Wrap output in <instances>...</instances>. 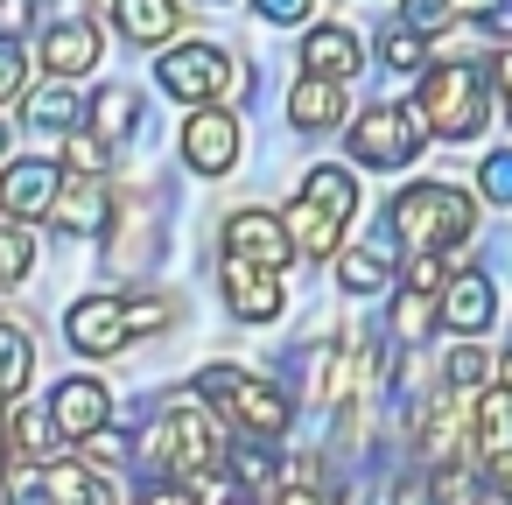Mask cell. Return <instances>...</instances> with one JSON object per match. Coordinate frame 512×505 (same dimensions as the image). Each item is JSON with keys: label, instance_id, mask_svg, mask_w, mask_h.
<instances>
[{"label": "cell", "instance_id": "obj_2", "mask_svg": "<svg viewBox=\"0 0 512 505\" xmlns=\"http://www.w3.org/2000/svg\"><path fill=\"white\" fill-rule=\"evenodd\" d=\"M351 211H358V183H351V169H309V176H302V197L288 204L281 225H288L295 253L323 260V253H337Z\"/></svg>", "mask_w": 512, "mask_h": 505}, {"label": "cell", "instance_id": "obj_13", "mask_svg": "<svg viewBox=\"0 0 512 505\" xmlns=\"http://www.w3.org/2000/svg\"><path fill=\"white\" fill-rule=\"evenodd\" d=\"M225 253L260 260V267H288V260H295V239H288V225L267 218V211H232V218H225Z\"/></svg>", "mask_w": 512, "mask_h": 505}, {"label": "cell", "instance_id": "obj_8", "mask_svg": "<svg viewBox=\"0 0 512 505\" xmlns=\"http://www.w3.org/2000/svg\"><path fill=\"white\" fill-rule=\"evenodd\" d=\"M64 337H71V351H85V358H120L127 337H134V316H127L120 295H85V302H71Z\"/></svg>", "mask_w": 512, "mask_h": 505}, {"label": "cell", "instance_id": "obj_5", "mask_svg": "<svg viewBox=\"0 0 512 505\" xmlns=\"http://www.w3.org/2000/svg\"><path fill=\"white\" fill-rule=\"evenodd\" d=\"M197 393H204L211 407H225L246 435H281V428H288V400H281V386H267V379H253V372H239V365H211V372H197Z\"/></svg>", "mask_w": 512, "mask_h": 505}, {"label": "cell", "instance_id": "obj_11", "mask_svg": "<svg viewBox=\"0 0 512 505\" xmlns=\"http://www.w3.org/2000/svg\"><path fill=\"white\" fill-rule=\"evenodd\" d=\"M64 176H71L64 162H8V176H0V211L8 218H50Z\"/></svg>", "mask_w": 512, "mask_h": 505}, {"label": "cell", "instance_id": "obj_38", "mask_svg": "<svg viewBox=\"0 0 512 505\" xmlns=\"http://www.w3.org/2000/svg\"><path fill=\"white\" fill-rule=\"evenodd\" d=\"M477 183H484L491 204H512V155H491V162L477 169Z\"/></svg>", "mask_w": 512, "mask_h": 505}, {"label": "cell", "instance_id": "obj_26", "mask_svg": "<svg viewBox=\"0 0 512 505\" xmlns=\"http://www.w3.org/2000/svg\"><path fill=\"white\" fill-rule=\"evenodd\" d=\"M428 498H435V505H484V484H477V470L456 456V463H435Z\"/></svg>", "mask_w": 512, "mask_h": 505}, {"label": "cell", "instance_id": "obj_19", "mask_svg": "<svg viewBox=\"0 0 512 505\" xmlns=\"http://www.w3.org/2000/svg\"><path fill=\"white\" fill-rule=\"evenodd\" d=\"M337 120H344V85L309 71V78L288 92V127H302V134H323V127H337Z\"/></svg>", "mask_w": 512, "mask_h": 505}, {"label": "cell", "instance_id": "obj_20", "mask_svg": "<svg viewBox=\"0 0 512 505\" xmlns=\"http://www.w3.org/2000/svg\"><path fill=\"white\" fill-rule=\"evenodd\" d=\"M176 22H183L176 0H113V29H120L127 43H169Z\"/></svg>", "mask_w": 512, "mask_h": 505}, {"label": "cell", "instance_id": "obj_33", "mask_svg": "<svg viewBox=\"0 0 512 505\" xmlns=\"http://www.w3.org/2000/svg\"><path fill=\"white\" fill-rule=\"evenodd\" d=\"M127 456H134V449H127V435H120L113 421L85 435V463H92V470H99V463H127Z\"/></svg>", "mask_w": 512, "mask_h": 505}, {"label": "cell", "instance_id": "obj_48", "mask_svg": "<svg viewBox=\"0 0 512 505\" xmlns=\"http://www.w3.org/2000/svg\"><path fill=\"white\" fill-rule=\"evenodd\" d=\"M498 106H505V120H512V99H498Z\"/></svg>", "mask_w": 512, "mask_h": 505}, {"label": "cell", "instance_id": "obj_41", "mask_svg": "<svg viewBox=\"0 0 512 505\" xmlns=\"http://www.w3.org/2000/svg\"><path fill=\"white\" fill-rule=\"evenodd\" d=\"M232 470H239V484H267V477H274V456H267V449H239Z\"/></svg>", "mask_w": 512, "mask_h": 505}, {"label": "cell", "instance_id": "obj_34", "mask_svg": "<svg viewBox=\"0 0 512 505\" xmlns=\"http://www.w3.org/2000/svg\"><path fill=\"white\" fill-rule=\"evenodd\" d=\"M22 78H29V50H22L15 36H0V99H15Z\"/></svg>", "mask_w": 512, "mask_h": 505}, {"label": "cell", "instance_id": "obj_22", "mask_svg": "<svg viewBox=\"0 0 512 505\" xmlns=\"http://www.w3.org/2000/svg\"><path fill=\"white\" fill-rule=\"evenodd\" d=\"M43 484H50V505H113V484L92 463H57Z\"/></svg>", "mask_w": 512, "mask_h": 505}, {"label": "cell", "instance_id": "obj_9", "mask_svg": "<svg viewBox=\"0 0 512 505\" xmlns=\"http://www.w3.org/2000/svg\"><path fill=\"white\" fill-rule=\"evenodd\" d=\"M183 162H190L197 176H225V169L239 162V120H232L225 106H197V113L183 120Z\"/></svg>", "mask_w": 512, "mask_h": 505}, {"label": "cell", "instance_id": "obj_25", "mask_svg": "<svg viewBox=\"0 0 512 505\" xmlns=\"http://www.w3.org/2000/svg\"><path fill=\"white\" fill-rule=\"evenodd\" d=\"M134 120H141V99H134L127 85H106V92L92 99V127H99L106 141H120V134H134Z\"/></svg>", "mask_w": 512, "mask_h": 505}, {"label": "cell", "instance_id": "obj_18", "mask_svg": "<svg viewBox=\"0 0 512 505\" xmlns=\"http://www.w3.org/2000/svg\"><path fill=\"white\" fill-rule=\"evenodd\" d=\"M358 64H365V50H358V36H351V29H337V22H330V29H309V36H302V71H316V78H337V85H344V78H358Z\"/></svg>", "mask_w": 512, "mask_h": 505}, {"label": "cell", "instance_id": "obj_43", "mask_svg": "<svg viewBox=\"0 0 512 505\" xmlns=\"http://www.w3.org/2000/svg\"><path fill=\"white\" fill-rule=\"evenodd\" d=\"M141 505H197V484H155Z\"/></svg>", "mask_w": 512, "mask_h": 505}, {"label": "cell", "instance_id": "obj_21", "mask_svg": "<svg viewBox=\"0 0 512 505\" xmlns=\"http://www.w3.org/2000/svg\"><path fill=\"white\" fill-rule=\"evenodd\" d=\"M470 442H477L484 456L512 449V386H505V379H498L491 393H477V400H470Z\"/></svg>", "mask_w": 512, "mask_h": 505}, {"label": "cell", "instance_id": "obj_16", "mask_svg": "<svg viewBox=\"0 0 512 505\" xmlns=\"http://www.w3.org/2000/svg\"><path fill=\"white\" fill-rule=\"evenodd\" d=\"M435 309H442V323H449V330H463V337H477V330L498 316V302H491V281H484V274H456V281H442Z\"/></svg>", "mask_w": 512, "mask_h": 505}, {"label": "cell", "instance_id": "obj_47", "mask_svg": "<svg viewBox=\"0 0 512 505\" xmlns=\"http://www.w3.org/2000/svg\"><path fill=\"white\" fill-rule=\"evenodd\" d=\"M498 379H505V386H512V358H505V365H498Z\"/></svg>", "mask_w": 512, "mask_h": 505}, {"label": "cell", "instance_id": "obj_24", "mask_svg": "<svg viewBox=\"0 0 512 505\" xmlns=\"http://www.w3.org/2000/svg\"><path fill=\"white\" fill-rule=\"evenodd\" d=\"M386 274H393V260H386L379 246H351V253H337V281H344L351 295H372V288H386Z\"/></svg>", "mask_w": 512, "mask_h": 505}, {"label": "cell", "instance_id": "obj_31", "mask_svg": "<svg viewBox=\"0 0 512 505\" xmlns=\"http://www.w3.org/2000/svg\"><path fill=\"white\" fill-rule=\"evenodd\" d=\"M71 120H78L71 85H50V92H36V99H29V127H71Z\"/></svg>", "mask_w": 512, "mask_h": 505}, {"label": "cell", "instance_id": "obj_49", "mask_svg": "<svg viewBox=\"0 0 512 505\" xmlns=\"http://www.w3.org/2000/svg\"><path fill=\"white\" fill-rule=\"evenodd\" d=\"M232 505H246V498H232Z\"/></svg>", "mask_w": 512, "mask_h": 505}, {"label": "cell", "instance_id": "obj_46", "mask_svg": "<svg viewBox=\"0 0 512 505\" xmlns=\"http://www.w3.org/2000/svg\"><path fill=\"white\" fill-rule=\"evenodd\" d=\"M498 99H512V50H498Z\"/></svg>", "mask_w": 512, "mask_h": 505}, {"label": "cell", "instance_id": "obj_7", "mask_svg": "<svg viewBox=\"0 0 512 505\" xmlns=\"http://www.w3.org/2000/svg\"><path fill=\"white\" fill-rule=\"evenodd\" d=\"M421 141H428V120L407 113V106H372V113H358V127H351V155H358L365 169H407V162L421 155Z\"/></svg>", "mask_w": 512, "mask_h": 505}, {"label": "cell", "instance_id": "obj_27", "mask_svg": "<svg viewBox=\"0 0 512 505\" xmlns=\"http://www.w3.org/2000/svg\"><path fill=\"white\" fill-rule=\"evenodd\" d=\"M36 267V239H29V218H8L0 211V281H22Z\"/></svg>", "mask_w": 512, "mask_h": 505}, {"label": "cell", "instance_id": "obj_40", "mask_svg": "<svg viewBox=\"0 0 512 505\" xmlns=\"http://www.w3.org/2000/svg\"><path fill=\"white\" fill-rule=\"evenodd\" d=\"M260 8V22H274V29H295L302 15H309V0H253Z\"/></svg>", "mask_w": 512, "mask_h": 505}, {"label": "cell", "instance_id": "obj_50", "mask_svg": "<svg viewBox=\"0 0 512 505\" xmlns=\"http://www.w3.org/2000/svg\"><path fill=\"white\" fill-rule=\"evenodd\" d=\"M0 505H8V498H0Z\"/></svg>", "mask_w": 512, "mask_h": 505}, {"label": "cell", "instance_id": "obj_28", "mask_svg": "<svg viewBox=\"0 0 512 505\" xmlns=\"http://www.w3.org/2000/svg\"><path fill=\"white\" fill-rule=\"evenodd\" d=\"M379 57H386V71H428V36L414 22H393L379 36Z\"/></svg>", "mask_w": 512, "mask_h": 505}, {"label": "cell", "instance_id": "obj_37", "mask_svg": "<svg viewBox=\"0 0 512 505\" xmlns=\"http://www.w3.org/2000/svg\"><path fill=\"white\" fill-rule=\"evenodd\" d=\"M449 281V267H442V253H414L407 260V288H421V295H435Z\"/></svg>", "mask_w": 512, "mask_h": 505}, {"label": "cell", "instance_id": "obj_39", "mask_svg": "<svg viewBox=\"0 0 512 505\" xmlns=\"http://www.w3.org/2000/svg\"><path fill=\"white\" fill-rule=\"evenodd\" d=\"M274 505H337V498H330V491H323V484H316V477H288V484H281V498H274Z\"/></svg>", "mask_w": 512, "mask_h": 505}, {"label": "cell", "instance_id": "obj_1", "mask_svg": "<svg viewBox=\"0 0 512 505\" xmlns=\"http://www.w3.org/2000/svg\"><path fill=\"white\" fill-rule=\"evenodd\" d=\"M393 239L414 246V253H456L470 232H477V204L456 190V183H407L386 211Z\"/></svg>", "mask_w": 512, "mask_h": 505}, {"label": "cell", "instance_id": "obj_3", "mask_svg": "<svg viewBox=\"0 0 512 505\" xmlns=\"http://www.w3.org/2000/svg\"><path fill=\"white\" fill-rule=\"evenodd\" d=\"M414 113H421L428 134H442V141L484 134V113H491L484 71H470V64H428V71H421V92H414Z\"/></svg>", "mask_w": 512, "mask_h": 505}, {"label": "cell", "instance_id": "obj_15", "mask_svg": "<svg viewBox=\"0 0 512 505\" xmlns=\"http://www.w3.org/2000/svg\"><path fill=\"white\" fill-rule=\"evenodd\" d=\"M50 414H57V428L64 435H92V428H106L113 421V393L99 386V379H64L57 393H50Z\"/></svg>", "mask_w": 512, "mask_h": 505}, {"label": "cell", "instance_id": "obj_23", "mask_svg": "<svg viewBox=\"0 0 512 505\" xmlns=\"http://www.w3.org/2000/svg\"><path fill=\"white\" fill-rule=\"evenodd\" d=\"M29 372H36L29 330H22V323H0V400H8V393H22V386H29Z\"/></svg>", "mask_w": 512, "mask_h": 505}, {"label": "cell", "instance_id": "obj_30", "mask_svg": "<svg viewBox=\"0 0 512 505\" xmlns=\"http://www.w3.org/2000/svg\"><path fill=\"white\" fill-rule=\"evenodd\" d=\"M57 435H64L57 414H43V407H22V414H15V449H22V456H43Z\"/></svg>", "mask_w": 512, "mask_h": 505}, {"label": "cell", "instance_id": "obj_6", "mask_svg": "<svg viewBox=\"0 0 512 505\" xmlns=\"http://www.w3.org/2000/svg\"><path fill=\"white\" fill-rule=\"evenodd\" d=\"M239 85H246V78H239V64H232L218 43H183V50L162 57V92L183 99V106H211V99H225V92H239Z\"/></svg>", "mask_w": 512, "mask_h": 505}, {"label": "cell", "instance_id": "obj_42", "mask_svg": "<svg viewBox=\"0 0 512 505\" xmlns=\"http://www.w3.org/2000/svg\"><path fill=\"white\" fill-rule=\"evenodd\" d=\"M29 15H36V0H0V36L29 29Z\"/></svg>", "mask_w": 512, "mask_h": 505}, {"label": "cell", "instance_id": "obj_4", "mask_svg": "<svg viewBox=\"0 0 512 505\" xmlns=\"http://www.w3.org/2000/svg\"><path fill=\"white\" fill-rule=\"evenodd\" d=\"M155 456H162L169 470H183L190 484H197V477H218V470L232 463L218 414L197 407V400H169V407H162V421H155Z\"/></svg>", "mask_w": 512, "mask_h": 505}, {"label": "cell", "instance_id": "obj_44", "mask_svg": "<svg viewBox=\"0 0 512 505\" xmlns=\"http://www.w3.org/2000/svg\"><path fill=\"white\" fill-rule=\"evenodd\" d=\"M491 491H498V498H512V449H498V456H491Z\"/></svg>", "mask_w": 512, "mask_h": 505}, {"label": "cell", "instance_id": "obj_32", "mask_svg": "<svg viewBox=\"0 0 512 505\" xmlns=\"http://www.w3.org/2000/svg\"><path fill=\"white\" fill-rule=\"evenodd\" d=\"M64 169H71V176H106V134H71Z\"/></svg>", "mask_w": 512, "mask_h": 505}, {"label": "cell", "instance_id": "obj_29", "mask_svg": "<svg viewBox=\"0 0 512 505\" xmlns=\"http://www.w3.org/2000/svg\"><path fill=\"white\" fill-rule=\"evenodd\" d=\"M442 323V309H435V295H421V288H407L400 302H393V337H421V330H435Z\"/></svg>", "mask_w": 512, "mask_h": 505}, {"label": "cell", "instance_id": "obj_36", "mask_svg": "<svg viewBox=\"0 0 512 505\" xmlns=\"http://www.w3.org/2000/svg\"><path fill=\"white\" fill-rule=\"evenodd\" d=\"M400 15H407V22H414V29L428 36V29H442V22H456L463 8H456V0H407V8H400Z\"/></svg>", "mask_w": 512, "mask_h": 505}, {"label": "cell", "instance_id": "obj_17", "mask_svg": "<svg viewBox=\"0 0 512 505\" xmlns=\"http://www.w3.org/2000/svg\"><path fill=\"white\" fill-rule=\"evenodd\" d=\"M43 64H50L57 78H78V71H92V64H99V29H92L85 15H64V22L43 36Z\"/></svg>", "mask_w": 512, "mask_h": 505}, {"label": "cell", "instance_id": "obj_12", "mask_svg": "<svg viewBox=\"0 0 512 505\" xmlns=\"http://www.w3.org/2000/svg\"><path fill=\"white\" fill-rule=\"evenodd\" d=\"M106 218H113L106 183H99V176H64V190H57V204H50V225H57L64 239H99Z\"/></svg>", "mask_w": 512, "mask_h": 505}, {"label": "cell", "instance_id": "obj_45", "mask_svg": "<svg viewBox=\"0 0 512 505\" xmlns=\"http://www.w3.org/2000/svg\"><path fill=\"white\" fill-rule=\"evenodd\" d=\"M484 22H491L498 36H512V0H491V15H484Z\"/></svg>", "mask_w": 512, "mask_h": 505}, {"label": "cell", "instance_id": "obj_10", "mask_svg": "<svg viewBox=\"0 0 512 505\" xmlns=\"http://www.w3.org/2000/svg\"><path fill=\"white\" fill-rule=\"evenodd\" d=\"M218 288H225V302H232L239 323H267V316H281V267H260V260L225 253Z\"/></svg>", "mask_w": 512, "mask_h": 505}, {"label": "cell", "instance_id": "obj_35", "mask_svg": "<svg viewBox=\"0 0 512 505\" xmlns=\"http://www.w3.org/2000/svg\"><path fill=\"white\" fill-rule=\"evenodd\" d=\"M484 372H491V365H484V351H470V344H463V351H449V372H442V379H449L456 393H470V386H484Z\"/></svg>", "mask_w": 512, "mask_h": 505}, {"label": "cell", "instance_id": "obj_14", "mask_svg": "<svg viewBox=\"0 0 512 505\" xmlns=\"http://www.w3.org/2000/svg\"><path fill=\"white\" fill-rule=\"evenodd\" d=\"M463 435H470V400H456V386L414 421V442H421V456L428 463H456L463 456Z\"/></svg>", "mask_w": 512, "mask_h": 505}]
</instances>
